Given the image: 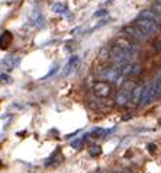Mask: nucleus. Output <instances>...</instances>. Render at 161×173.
Wrapping results in <instances>:
<instances>
[{"mask_svg":"<svg viewBox=\"0 0 161 173\" xmlns=\"http://www.w3.org/2000/svg\"><path fill=\"white\" fill-rule=\"evenodd\" d=\"M123 35L128 38V41H131L132 44H142L145 41H148V35L144 34L141 29H138L135 25H129L123 28Z\"/></svg>","mask_w":161,"mask_h":173,"instance_id":"nucleus-1","label":"nucleus"},{"mask_svg":"<svg viewBox=\"0 0 161 173\" xmlns=\"http://www.w3.org/2000/svg\"><path fill=\"white\" fill-rule=\"evenodd\" d=\"M99 76H100V79H103V80L113 82L116 85H122V80H123V76L121 74V70L116 67L103 68L102 72L99 73Z\"/></svg>","mask_w":161,"mask_h":173,"instance_id":"nucleus-2","label":"nucleus"},{"mask_svg":"<svg viewBox=\"0 0 161 173\" xmlns=\"http://www.w3.org/2000/svg\"><path fill=\"white\" fill-rule=\"evenodd\" d=\"M155 99H158V95H157V90H155L154 85L144 86V89H142V93H141V97H140V102H138V105L147 106V105H149L151 102L155 101Z\"/></svg>","mask_w":161,"mask_h":173,"instance_id":"nucleus-3","label":"nucleus"},{"mask_svg":"<svg viewBox=\"0 0 161 173\" xmlns=\"http://www.w3.org/2000/svg\"><path fill=\"white\" fill-rule=\"evenodd\" d=\"M135 26L138 29L142 31L144 34H147L148 37L149 35L157 34L158 31H160V26H158L157 23H154V22H151V21H147V19H141V17H138L135 21Z\"/></svg>","mask_w":161,"mask_h":173,"instance_id":"nucleus-4","label":"nucleus"},{"mask_svg":"<svg viewBox=\"0 0 161 173\" xmlns=\"http://www.w3.org/2000/svg\"><path fill=\"white\" fill-rule=\"evenodd\" d=\"M93 93H94V96H97V97H107L112 93V86L107 82H94Z\"/></svg>","mask_w":161,"mask_h":173,"instance_id":"nucleus-5","label":"nucleus"},{"mask_svg":"<svg viewBox=\"0 0 161 173\" xmlns=\"http://www.w3.org/2000/svg\"><path fill=\"white\" fill-rule=\"evenodd\" d=\"M142 70V66L138 63H129L125 64L122 68H121V74L122 76H138Z\"/></svg>","mask_w":161,"mask_h":173,"instance_id":"nucleus-6","label":"nucleus"},{"mask_svg":"<svg viewBox=\"0 0 161 173\" xmlns=\"http://www.w3.org/2000/svg\"><path fill=\"white\" fill-rule=\"evenodd\" d=\"M89 103H90V106L96 111H107V109H110V106H112L110 102L106 101V97H97V96L90 99Z\"/></svg>","mask_w":161,"mask_h":173,"instance_id":"nucleus-7","label":"nucleus"},{"mask_svg":"<svg viewBox=\"0 0 161 173\" xmlns=\"http://www.w3.org/2000/svg\"><path fill=\"white\" fill-rule=\"evenodd\" d=\"M78 66H80V57H78V55H73V57H70V60L67 61L65 67H64L63 76H70L71 73L77 72Z\"/></svg>","mask_w":161,"mask_h":173,"instance_id":"nucleus-8","label":"nucleus"},{"mask_svg":"<svg viewBox=\"0 0 161 173\" xmlns=\"http://www.w3.org/2000/svg\"><path fill=\"white\" fill-rule=\"evenodd\" d=\"M141 19H147V21H151L154 23H157L158 26H161V15H158L157 12H154L151 9H145L140 13Z\"/></svg>","mask_w":161,"mask_h":173,"instance_id":"nucleus-9","label":"nucleus"},{"mask_svg":"<svg viewBox=\"0 0 161 173\" xmlns=\"http://www.w3.org/2000/svg\"><path fill=\"white\" fill-rule=\"evenodd\" d=\"M19 63H21V57H17V55H9V57H6V58L2 61V67H3L4 70L10 72L13 68H16L17 66H19Z\"/></svg>","mask_w":161,"mask_h":173,"instance_id":"nucleus-10","label":"nucleus"},{"mask_svg":"<svg viewBox=\"0 0 161 173\" xmlns=\"http://www.w3.org/2000/svg\"><path fill=\"white\" fill-rule=\"evenodd\" d=\"M129 102H131V90H126V89L119 90L118 95H116V103L119 106H125Z\"/></svg>","mask_w":161,"mask_h":173,"instance_id":"nucleus-11","label":"nucleus"},{"mask_svg":"<svg viewBox=\"0 0 161 173\" xmlns=\"http://www.w3.org/2000/svg\"><path fill=\"white\" fill-rule=\"evenodd\" d=\"M13 41V35L12 32H9V31H4L0 34V48L2 50H6Z\"/></svg>","mask_w":161,"mask_h":173,"instance_id":"nucleus-12","label":"nucleus"},{"mask_svg":"<svg viewBox=\"0 0 161 173\" xmlns=\"http://www.w3.org/2000/svg\"><path fill=\"white\" fill-rule=\"evenodd\" d=\"M32 22H34V25L36 26V28H42V26L45 25V19H44V16L39 12H34Z\"/></svg>","mask_w":161,"mask_h":173,"instance_id":"nucleus-13","label":"nucleus"},{"mask_svg":"<svg viewBox=\"0 0 161 173\" xmlns=\"http://www.w3.org/2000/svg\"><path fill=\"white\" fill-rule=\"evenodd\" d=\"M142 89H144V86H136V87L131 92V101L134 102V103H138V102H140V97H141V93H142Z\"/></svg>","mask_w":161,"mask_h":173,"instance_id":"nucleus-14","label":"nucleus"},{"mask_svg":"<svg viewBox=\"0 0 161 173\" xmlns=\"http://www.w3.org/2000/svg\"><path fill=\"white\" fill-rule=\"evenodd\" d=\"M100 60H102V61L110 60V45H106L102 48V51H100Z\"/></svg>","mask_w":161,"mask_h":173,"instance_id":"nucleus-15","label":"nucleus"},{"mask_svg":"<svg viewBox=\"0 0 161 173\" xmlns=\"http://www.w3.org/2000/svg\"><path fill=\"white\" fill-rule=\"evenodd\" d=\"M106 134H107L106 130H103V128H94L89 135H93V137H96V138H103Z\"/></svg>","mask_w":161,"mask_h":173,"instance_id":"nucleus-16","label":"nucleus"},{"mask_svg":"<svg viewBox=\"0 0 161 173\" xmlns=\"http://www.w3.org/2000/svg\"><path fill=\"white\" fill-rule=\"evenodd\" d=\"M100 153H102V147H100V146H90L89 147V154L92 157L100 156Z\"/></svg>","mask_w":161,"mask_h":173,"instance_id":"nucleus-17","label":"nucleus"},{"mask_svg":"<svg viewBox=\"0 0 161 173\" xmlns=\"http://www.w3.org/2000/svg\"><path fill=\"white\" fill-rule=\"evenodd\" d=\"M52 10H54L55 13H67V7L61 3H55L54 6H52Z\"/></svg>","mask_w":161,"mask_h":173,"instance_id":"nucleus-18","label":"nucleus"},{"mask_svg":"<svg viewBox=\"0 0 161 173\" xmlns=\"http://www.w3.org/2000/svg\"><path fill=\"white\" fill-rule=\"evenodd\" d=\"M83 144H84V140H83V137L81 138H77V140H74L71 143V147L74 148V150H80L81 147H83Z\"/></svg>","mask_w":161,"mask_h":173,"instance_id":"nucleus-19","label":"nucleus"},{"mask_svg":"<svg viewBox=\"0 0 161 173\" xmlns=\"http://www.w3.org/2000/svg\"><path fill=\"white\" fill-rule=\"evenodd\" d=\"M154 87H155V90H157V95L158 97H161V76L157 79V82L154 83Z\"/></svg>","mask_w":161,"mask_h":173,"instance_id":"nucleus-20","label":"nucleus"},{"mask_svg":"<svg viewBox=\"0 0 161 173\" xmlns=\"http://www.w3.org/2000/svg\"><path fill=\"white\" fill-rule=\"evenodd\" d=\"M106 15H107L106 9H100V10H96V12L93 13L94 17H103V16H106Z\"/></svg>","mask_w":161,"mask_h":173,"instance_id":"nucleus-21","label":"nucleus"},{"mask_svg":"<svg viewBox=\"0 0 161 173\" xmlns=\"http://www.w3.org/2000/svg\"><path fill=\"white\" fill-rule=\"evenodd\" d=\"M0 80H2V83H10L12 82V77L9 76V74H6V73H3V74H0Z\"/></svg>","mask_w":161,"mask_h":173,"instance_id":"nucleus-22","label":"nucleus"},{"mask_svg":"<svg viewBox=\"0 0 161 173\" xmlns=\"http://www.w3.org/2000/svg\"><path fill=\"white\" fill-rule=\"evenodd\" d=\"M151 10H154V12H157L158 15H161V4L160 3L153 4V9H151Z\"/></svg>","mask_w":161,"mask_h":173,"instance_id":"nucleus-23","label":"nucleus"},{"mask_svg":"<svg viewBox=\"0 0 161 173\" xmlns=\"http://www.w3.org/2000/svg\"><path fill=\"white\" fill-rule=\"evenodd\" d=\"M154 48H155V51H161V39H157L154 42Z\"/></svg>","mask_w":161,"mask_h":173,"instance_id":"nucleus-24","label":"nucleus"},{"mask_svg":"<svg viewBox=\"0 0 161 173\" xmlns=\"http://www.w3.org/2000/svg\"><path fill=\"white\" fill-rule=\"evenodd\" d=\"M148 150H149L151 153L155 151V146H154V144H148Z\"/></svg>","mask_w":161,"mask_h":173,"instance_id":"nucleus-25","label":"nucleus"},{"mask_svg":"<svg viewBox=\"0 0 161 173\" xmlns=\"http://www.w3.org/2000/svg\"><path fill=\"white\" fill-rule=\"evenodd\" d=\"M57 68H58V67H54V68H52L51 72H50V73H48V74H47V77H50V76H52V74H54V73H55V72H57Z\"/></svg>","mask_w":161,"mask_h":173,"instance_id":"nucleus-26","label":"nucleus"},{"mask_svg":"<svg viewBox=\"0 0 161 173\" xmlns=\"http://www.w3.org/2000/svg\"><path fill=\"white\" fill-rule=\"evenodd\" d=\"M157 3H160V4H161V0H157Z\"/></svg>","mask_w":161,"mask_h":173,"instance_id":"nucleus-27","label":"nucleus"},{"mask_svg":"<svg viewBox=\"0 0 161 173\" xmlns=\"http://www.w3.org/2000/svg\"><path fill=\"white\" fill-rule=\"evenodd\" d=\"M113 173H122V172H118V170H116V172H113Z\"/></svg>","mask_w":161,"mask_h":173,"instance_id":"nucleus-28","label":"nucleus"},{"mask_svg":"<svg viewBox=\"0 0 161 173\" xmlns=\"http://www.w3.org/2000/svg\"><path fill=\"white\" fill-rule=\"evenodd\" d=\"M125 173H132V172H129V170H126V172H125Z\"/></svg>","mask_w":161,"mask_h":173,"instance_id":"nucleus-29","label":"nucleus"},{"mask_svg":"<svg viewBox=\"0 0 161 173\" xmlns=\"http://www.w3.org/2000/svg\"><path fill=\"white\" fill-rule=\"evenodd\" d=\"M0 167H2V163H0Z\"/></svg>","mask_w":161,"mask_h":173,"instance_id":"nucleus-30","label":"nucleus"},{"mask_svg":"<svg viewBox=\"0 0 161 173\" xmlns=\"http://www.w3.org/2000/svg\"><path fill=\"white\" fill-rule=\"evenodd\" d=\"M160 124H161V119H160Z\"/></svg>","mask_w":161,"mask_h":173,"instance_id":"nucleus-31","label":"nucleus"}]
</instances>
